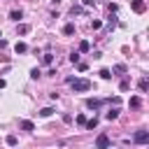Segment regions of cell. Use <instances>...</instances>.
Listing matches in <instances>:
<instances>
[{
  "label": "cell",
  "mask_w": 149,
  "mask_h": 149,
  "mask_svg": "<svg viewBox=\"0 0 149 149\" xmlns=\"http://www.w3.org/2000/svg\"><path fill=\"white\" fill-rule=\"evenodd\" d=\"M126 70H128V68H126V65H123V63H116V65H114V68H112V72H116V74H123V72H126Z\"/></svg>",
  "instance_id": "10"
},
{
  "label": "cell",
  "mask_w": 149,
  "mask_h": 149,
  "mask_svg": "<svg viewBox=\"0 0 149 149\" xmlns=\"http://www.w3.org/2000/svg\"><path fill=\"white\" fill-rule=\"evenodd\" d=\"M21 130L33 133V130H35V123H33V121H28V119H26V121H21Z\"/></svg>",
  "instance_id": "6"
},
{
  "label": "cell",
  "mask_w": 149,
  "mask_h": 149,
  "mask_svg": "<svg viewBox=\"0 0 149 149\" xmlns=\"http://www.w3.org/2000/svg\"><path fill=\"white\" fill-rule=\"evenodd\" d=\"M100 77H102V79H112V70L102 68V70H100Z\"/></svg>",
  "instance_id": "18"
},
{
  "label": "cell",
  "mask_w": 149,
  "mask_h": 149,
  "mask_svg": "<svg viewBox=\"0 0 149 149\" xmlns=\"http://www.w3.org/2000/svg\"><path fill=\"white\" fill-rule=\"evenodd\" d=\"M9 19H12V21H19V19H23V12H21V9H12V12H9Z\"/></svg>",
  "instance_id": "7"
},
{
  "label": "cell",
  "mask_w": 149,
  "mask_h": 149,
  "mask_svg": "<svg viewBox=\"0 0 149 149\" xmlns=\"http://www.w3.org/2000/svg\"><path fill=\"white\" fill-rule=\"evenodd\" d=\"M119 88H121V91H128V88H130V84H128V81H126V79H123V81H121V84H119Z\"/></svg>",
  "instance_id": "26"
},
{
  "label": "cell",
  "mask_w": 149,
  "mask_h": 149,
  "mask_svg": "<svg viewBox=\"0 0 149 149\" xmlns=\"http://www.w3.org/2000/svg\"><path fill=\"white\" fill-rule=\"evenodd\" d=\"M86 121H88V119H86L84 114H79V116H77V123H79V126H86Z\"/></svg>",
  "instance_id": "22"
},
{
  "label": "cell",
  "mask_w": 149,
  "mask_h": 149,
  "mask_svg": "<svg viewBox=\"0 0 149 149\" xmlns=\"http://www.w3.org/2000/svg\"><path fill=\"white\" fill-rule=\"evenodd\" d=\"M95 126H98V119H95V116H93V119H88V121H86V128H88V130H93V128H95Z\"/></svg>",
  "instance_id": "19"
},
{
  "label": "cell",
  "mask_w": 149,
  "mask_h": 149,
  "mask_svg": "<svg viewBox=\"0 0 149 149\" xmlns=\"http://www.w3.org/2000/svg\"><path fill=\"white\" fill-rule=\"evenodd\" d=\"M72 33H74V26L72 23H65L63 26V35H72Z\"/></svg>",
  "instance_id": "14"
},
{
  "label": "cell",
  "mask_w": 149,
  "mask_h": 149,
  "mask_svg": "<svg viewBox=\"0 0 149 149\" xmlns=\"http://www.w3.org/2000/svg\"><path fill=\"white\" fill-rule=\"evenodd\" d=\"M100 105H102V100H98V98H88V100H86V107H88V109H98Z\"/></svg>",
  "instance_id": "5"
},
{
  "label": "cell",
  "mask_w": 149,
  "mask_h": 149,
  "mask_svg": "<svg viewBox=\"0 0 149 149\" xmlns=\"http://www.w3.org/2000/svg\"><path fill=\"white\" fill-rule=\"evenodd\" d=\"M14 51H16V54H26V51H28V47H26L23 42H16V44H14Z\"/></svg>",
  "instance_id": "9"
},
{
  "label": "cell",
  "mask_w": 149,
  "mask_h": 149,
  "mask_svg": "<svg viewBox=\"0 0 149 149\" xmlns=\"http://www.w3.org/2000/svg\"><path fill=\"white\" fill-rule=\"evenodd\" d=\"M51 2H54V5H58V2H61V0H51Z\"/></svg>",
  "instance_id": "31"
},
{
  "label": "cell",
  "mask_w": 149,
  "mask_h": 149,
  "mask_svg": "<svg viewBox=\"0 0 149 149\" xmlns=\"http://www.w3.org/2000/svg\"><path fill=\"white\" fill-rule=\"evenodd\" d=\"M147 88H149V79H142L140 81V91H147Z\"/></svg>",
  "instance_id": "21"
},
{
  "label": "cell",
  "mask_w": 149,
  "mask_h": 149,
  "mask_svg": "<svg viewBox=\"0 0 149 149\" xmlns=\"http://www.w3.org/2000/svg\"><path fill=\"white\" fill-rule=\"evenodd\" d=\"M81 5H86V7H91V5H93V0H81Z\"/></svg>",
  "instance_id": "28"
},
{
  "label": "cell",
  "mask_w": 149,
  "mask_h": 149,
  "mask_svg": "<svg viewBox=\"0 0 149 149\" xmlns=\"http://www.w3.org/2000/svg\"><path fill=\"white\" fill-rule=\"evenodd\" d=\"M7 47V40H0V49H5Z\"/></svg>",
  "instance_id": "29"
},
{
  "label": "cell",
  "mask_w": 149,
  "mask_h": 149,
  "mask_svg": "<svg viewBox=\"0 0 149 149\" xmlns=\"http://www.w3.org/2000/svg\"><path fill=\"white\" fill-rule=\"evenodd\" d=\"M77 70H79V72H86L88 65H86V63H77Z\"/></svg>",
  "instance_id": "24"
},
{
  "label": "cell",
  "mask_w": 149,
  "mask_h": 149,
  "mask_svg": "<svg viewBox=\"0 0 149 149\" xmlns=\"http://www.w3.org/2000/svg\"><path fill=\"white\" fill-rule=\"evenodd\" d=\"M30 77L37 79V77H40V68H33V70H30Z\"/></svg>",
  "instance_id": "25"
},
{
  "label": "cell",
  "mask_w": 149,
  "mask_h": 149,
  "mask_svg": "<svg viewBox=\"0 0 149 149\" xmlns=\"http://www.w3.org/2000/svg\"><path fill=\"white\" fill-rule=\"evenodd\" d=\"M95 149H109V135L100 133L98 140H95Z\"/></svg>",
  "instance_id": "3"
},
{
  "label": "cell",
  "mask_w": 149,
  "mask_h": 149,
  "mask_svg": "<svg viewBox=\"0 0 149 149\" xmlns=\"http://www.w3.org/2000/svg\"><path fill=\"white\" fill-rule=\"evenodd\" d=\"M70 14H72V16H74V14H84V7H79V5H72Z\"/></svg>",
  "instance_id": "16"
},
{
  "label": "cell",
  "mask_w": 149,
  "mask_h": 149,
  "mask_svg": "<svg viewBox=\"0 0 149 149\" xmlns=\"http://www.w3.org/2000/svg\"><path fill=\"white\" fill-rule=\"evenodd\" d=\"M72 91H77V93H84V91H88L91 88V81L88 79H72Z\"/></svg>",
  "instance_id": "1"
},
{
  "label": "cell",
  "mask_w": 149,
  "mask_h": 149,
  "mask_svg": "<svg viewBox=\"0 0 149 149\" xmlns=\"http://www.w3.org/2000/svg\"><path fill=\"white\" fill-rule=\"evenodd\" d=\"M5 142H7L9 147H16V144H19V140H16V135H7V137H5Z\"/></svg>",
  "instance_id": "13"
},
{
  "label": "cell",
  "mask_w": 149,
  "mask_h": 149,
  "mask_svg": "<svg viewBox=\"0 0 149 149\" xmlns=\"http://www.w3.org/2000/svg\"><path fill=\"white\" fill-rule=\"evenodd\" d=\"M42 63H44V65H51V63H54V56H51V54H44V56H42Z\"/></svg>",
  "instance_id": "17"
},
{
  "label": "cell",
  "mask_w": 149,
  "mask_h": 149,
  "mask_svg": "<svg viewBox=\"0 0 149 149\" xmlns=\"http://www.w3.org/2000/svg\"><path fill=\"white\" fill-rule=\"evenodd\" d=\"M51 114H54V107H42V109H40V116H44V119L51 116Z\"/></svg>",
  "instance_id": "12"
},
{
  "label": "cell",
  "mask_w": 149,
  "mask_h": 149,
  "mask_svg": "<svg viewBox=\"0 0 149 149\" xmlns=\"http://www.w3.org/2000/svg\"><path fill=\"white\" fill-rule=\"evenodd\" d=\"M88 49H91V44H88L86 40H81V42H79V51H88Z\"/></svg>",
  "instance_id": "20"
},
{
  "label": "cell",
  "mask_w": 149,
  "mask_h": 149,
  "mask_svg": "<svg viewBox=\"0 0 149 149\" xmlns=\"http://www.w3.org/2000/svg\"><path fill=\"white\" fill-rule=\"evenodd\" d=\"M128 105H130V107H140V105H142V100H140L137 95H133V98L128 100Z\"/></svg>",
  "instance_id": "15"
},
{
  "label": "cell",
  "mask_w": 149,
  "mask_h": 149,
  "mask_svg": "<svg viewBox=\"0 0 149 149\" xmlns=\"http://www.w3.org/2000/svg\"><path fill=\"white\" fill-rule=\"evenodd\" d=\"M100 26H102V23H100V21H98V19H95V21H91V28H93V30H98V28H100Z\"/></svg>",
  "instance_id": "27"
},
{
  "label": "cell",
  "mask_w": 149,
  "mask_h": 149,
  "mask_svg": "<svg viewBox=\"0 0 149 149\" xmlns=\"http://www.w3.org/2000/svg\"><path fill=\"white\" fill-rule=\"evenodd\" d=\"M16 33H19V35H28V33H30V26H28V23H21V26H16Z\"/></svg>",
  "instance_id": "8"
},
{
  "label": "cell",
  "mask_w": 149,
  "mask_h": 149,
  "mask_svg": "<svg viewBox=\"0 0 149 149\" xmlns=\"http://www.w3.org/2000/svg\"><path fill=\"white\" fill-rule=\"evenodd\" d=\"M70 61H72V63H79V54L72 51V54H70Z\"/></svg>",
  "instance_id": "23"
},
{
  "label": "cell",
  "mask_w": 149,
  "mask_h": 149,
  "mask_svg": "<svg viewBox=\"0 0 149 149\" xmlns=\"http://www.w3.org/2000/svg\"><path fill=\"white\" fill-rule=\"evenodd\" d=\"M133 142L135 144H149V130H135Z\"/></svg>",
  "instance_id": "2"
},
{
  "label": "cell",
  "mask_w": 149,
  "mask_h": 149,
  "mask_svg": "<svg viewBox=\"0 0 149 149\" xmlns=\"http://www.w3.org/2000/svg\"><path fill=\"white\" fill-rule=\"evenodd\" d=\"M0 88H5V79H0Z\"/></svg>",
  "instance_id": "30"
},
{
  "label": "cell",
  "mask_w": 149,
  "mask_h": 149,
  "mask_svg": "<svg viewBox=\"0 0 149 149\" xmlns=\"http://www.w3.org/2000/svg\"><path fill=\"white\" fill-rule=\"evenodd\" d=\"M116 116H119V109H116V107H114V109H109V112L105 114V119H107V121H114Z\"/></svg>",
  "instance_id": "11"
},
{
  "label": "cell",
  "mask_w": 149,
  "mask_h": 149,
  "mask_svg": "<svg viewBox=\"0 0 149 149\" xmlns=\"http://www.w3.org/2000/svg\"><path fill=\"white\" fill-rule=\"evenodd\" d=\"M130 9H133L135 14H142V12L147 9V5H144V0H130Z\"/></svg>",
  "instance_id": "4"
}]
</instances>
